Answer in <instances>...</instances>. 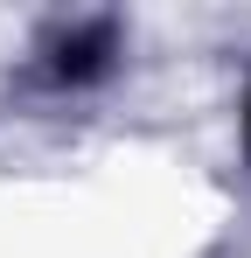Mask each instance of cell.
<instances>
[{"instance_id": "cell-1", "label": "cell", "mask_w": 251, "mask_h": 258, "mask_svg": "<svg viewBox=\"0 0 251 258\" xmlns=\"http://www.w3.org/2000/svg\"><path fill=\"white\" fill-rule=\"evenodd\" d=\"M105 49H112V28H84L70 42L56 49V77H91L98 63H105Z\"/></svg>"}]
</instances>
